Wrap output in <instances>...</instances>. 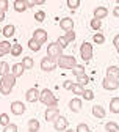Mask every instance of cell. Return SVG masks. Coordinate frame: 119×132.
Wrapping results in <instances>:
<instances>
[{"label":"cell","mask_w":119,"mask_h":132,"mask_svg":"<svg viewBox=\"0 0 119 132\" xmlns=\"http://www.w3.org/2000/svg\"><path fill=\"white\" fill-rule=\"evenodd\" d=\"M14 85H16V77H14L13 72H8L6 76H3L0 79V94L8 96L13 91Z\"/></svg>","instance_id":"obj_1"},{"label":"cell","mask_w":119,"mask_h":132,"mask_svg":"<svg viewBox=\"0 0 119 132\" xmlns=\"http://www.w3.org/2000/svg\"><path fill=\"white\" fill-rule=\"evenodd\" d=\"M39 102H42L45 107L58 105V97L50 91L49 88H44L42 91H39Z\"/></svg>","instance_id":"obj_2"},{"label":"cell","mask_w":119,"mask_h":132,"mask_svg":"<svg viewBox=\"0 0 119 132\" xmlns=\"http://www.w3.org/2000/svg\"><path fill=\"white\" fill-rule=\"evenodd\" d=\"M75 64L77 61H75V57L72 55H60L57 58V66H60L61 69H72Z\"/></svg>","instance_id":"obj_3"},{"label":"cell","mask_w":119,"mask_h":132,"mask_svg":"<svg viewBox=\"0 0 119 132\" xmlns=\"http://www.w3.org/2000/svg\"><path fill=\"white\" fill-rule=\"evenodd\" d=\"M57 68V57H44L41 60V69L45 71V72H50V71H53Z\"/></svg>","instance_id":"obj_4"},{"label":"cell","mask_w":119,"mask_h":132,"mask_svg":"<svg viewBox=\"0 0 119 132\" xmlns=\"http://www.w3.org/2000/svg\"><path fill=\"white\" fill-rule=\"evenodd\" d=\"M80 55L85 61H89L93 58V44L88 43V41H85L81 43V47H80Z\"/></svg>","instance_id":"obj_5"},{"label":"cell","mask_w":119,"mask_h":132,"mask_svg":"<svg viewBox=\"0 0 119 132\" xmlns=\"http://www.w3.org/2000/svg\"><path fill=\"white\" fill-rule=\"evenodd\" d=\"M102 87H104L107 91H114L119 88V79H113V77H105L102 80Z\"/></svg>","instance_id":"obj_6"},{"label":"cell","mask_w":119,"mask_h":132,"mask_svg":"<svg viewBox=\"0 0 119 132\" xmlns=\"http://www.w3.org/2000/svg\"><path fill=\"white\" fill-rule=\"evenodd\" d=\"M58 117H60V109H58L57 105L47 107V109H45V112H44V118H45V121H47V123L55 121Z\"/></svg>","instance_id":"obj_7"},{"label":"cell","mask_w":119,"mask_h":132,"mask_svg":"<svg viewBox=\"0 0 119 132\" xmlns=\"http://www.w3.org/2000/svg\"><path fill=\"white\" fill-rule=\"evenodd\" d=\"M47 55L49 57H60V55H63V47L58 44V43H50L49 46H47Z\"/></svg>","instance_id":"obj_8"},{"label":"cell","mask_w":119,"mask_h":132,"mask_svg":"<svg viewBox=\"0 0 119 132\" xmlns=\"http://www.w3.org/2000/svg\"><path fill=\"white\" fill-rule=\"evenodd\" d=\"M10 109H11L13 115H16V117H21V115L25 113V104L22 101H14V102H11Z\"/></svg>","instance_id":"obj_9"},{"label":"cell","mask_w":119,"mask_h":132,"mask_svg":"<svg viewBox=\"0 0 119 132\" xmlns=\"http://www.w3.org/2000/svg\"><path fill=\"white\" fill-rule=\"evenodd\" d=\"M31 38L35 39L36 43H39V44L42 46V44L47 43V31L42 30V28H36L35 31H33V36H31Z\"/></svg>","instance_id":"obj_10"},{"label":"cell","mask_w":119,"mask_h":132,"mask_svg":"<svg viewBox=\"0 0 119 132\" xmlns=\"http://www.w3.org/2000/svg\"><path fill=\"white\" fill-rule=\"evenodd\" d=\"M67 126H69V121H67L64 117H58V118L53 121V127H55V130H58V132H64V130L67 129Z\"/></svg>","instance_id":"obj_11"},{"label":"cell","mask_w":119,"mask_h":132,"mask_svg":"<svg viewBox=\"0 0 119 132\" xmlns=\"http://www.w3.org/2000/svg\"><path fill=\"white\" fill-rule=\"evenodd\" d=\"M25 101L27 102H36V101H39V91H38V88H30V90H27V93H25Z\"/></svg>","instance_id":"obj_12"},{"label":"cell","mask_w":119,"mask_h":132,"mask_svg":"<svg viewBox=\"0 0 119 132\" xmlns=\"http://www.w3.org/2000/svg\"><path fill=\"white\" fill-rule=\"evenodd\" d=\"M60 28L63 31H69V30H74V21L71 18H63L60 21Z\"/></svg>","instance_id":"obj_13"},{"label":"cell","mask_w":119,"mask_h":132,"mask_svg":"<svg viewBox=\"0 0 119 132\" xmlns=\"http://www.w3.org/2000/svg\"><path fill=\"white\" fill-rule=\"evenodd\" d=\"M69 109L74 112V113H78L81 110V99L80 97H74L69 101Z\"/></svg>","instance_id":"obj_14"},{"label":"cell","mask_w":119,"mask_h":132,"mask_svg":"<svg viewBox=\"0 0 119 132\" xmlns=\"http://www.w3.org/2000/svg\"><path fill=\"white\" fill-rule=\"evenodd\" d=\"M107 16H108V8L107 6H97L94 10V18H97V19H105Z\"/></svg>","instance_id":"obj_15"},{"label":"cell","mask_w":119,"mask_h":132,"mask_svg":"<svg viewBox=\"0 0 119 132\" xmlns=\"http://www.w3.org/2000/svg\"><path fill=\"white\" fill-rule=\"evenodd\" d=\"M13 8H14L16 13H24L28 6H27V2H25V0H14Z\"/></svg>","instance_id":"obj_16"},{"label":"cell","mask_w":119,"mask_h":132,"mask_svg":"<svg viewBox=\"0 0 119 132\" xmlns=\"http://www.w3.org/2000/svg\"><path fill=\"white\" fill-rule=\"evenodd\" d=\"M27 129H28V132H39L41 124H39V121H38L36 118H31V120H28Z\"/></svg>","instance_id":"obj_17"},{"label":"cell","mask_w":119,"mask_h":132,"mask_svg":"<svg viewBox=\"0 0 119 132\" xmlns=\"http://www.w3.org/2000/svg\"><path fill=\"white\" fill-rule=\"evenodd\" d=\"M24 71H25V68H24V64H22V63H16V64H13V68H11V72L14 74L16 79L21 77V76L24 74Z\"/></svg>","instance_id":"obj_18"},{"label":"cell","mask_w":119,"mask_h":132,"mask_svg":"<svg viewBox=\"0 0 119 132\" xmlns=\"http://www.w3.org/2000/svg\"><path fill=\"white\" fill-rule=\"evenodd\" d=\"M93 115H94L96 118L102 120V118H105V115H107V112H105V109L102 107V105H94V107H93Z\"/></svg>","instance_id":"obj_19"},{"label":"cell","mask_w":119,"mask_h":132,"mask_svg":"<svg viewBox=\"0 0 119 132\" xmlns=\"http://www.w3.org/2000/svg\"><path fill=\"white\" fill-rule=\"evenodd\" d=\"M22 51H24L22 44H11V51H10V54H11L13 57H21V55H22Z\"/></svg>","instance_id":"obj_20"},{"label":"cell","mask_w":119,"mask_h":132,"mask_svg":"<svg viewBox=\"0 0 119 132\" xmlns=\"http://www.w3.org/2000/svg\"><path fill=\"white\" fill-rule=\"evenodd\" d=\"M14 31H16V27L10 24V25L3 27V30H2V35H3L5 38H11V36H14Z\"/></svg>","instance_id":"obj_21"},{"label":"cell","mask_w":119,"mask_h":132,"mask_svg":"<svg viewBox=\"0 0 119 132\" xmlns=\"http://www.w3.org/2000/svg\"><path fill=\"white\" fill-rule=\"evenodd\" d=\"M71 91H72L75 96H83V93H85V87L80 85V84H77V82H74V85L71 87Z\"/></svg>","instance_id":"obj_22"},{"label":"cell","mask_w":119,"mask_h":132,"mask_svg":"<svg viewBox=\"0 0 119 132\" xmlns=\"http://www.w3.org/2000/svg\"><path fill=\"white\" fill-rule=\"evenodd\" d=\"M107 76L113 79H119V68L117 66H108L107 68Z\"/></svg>","instance_id":"obj_23"},{"label":"cell","mask_w":119,"mask_h":132,"mask_svg":"<svg viewBox=\"0 0 119 132\" xmlns=\"http://www.w3.org/2000/svg\"><path fill=\"white\" fill-rule=\"evenodd\" d=\"M110 112L111 113H119V97H113L110 101Z\"/></svg>","instance_id":"obj_24"},{"label":"cell","mask_w":119,"mask_h":132,"mask_svg":"<svg viewBox=\"0 0 119 132\" xmlns=\"http://www.w3.org/2000/svg\"><path fill=\"white\" fill-rule=\"evenodd\" d=\"M8 72H11V68H10V64H8L6 61H0V77L6 76Z\"/></svg>","instance_id":"obj_25"},{"label":"cell","mask_w":119,"mask_h":132,"mask_svg":"<svg viewBox=\"0 0 119 132\" xmlns=\"http://www.w3.org/2000/svg\"><path fill=\"white\" fill-rule=\"evenodd\" d=\"M27 44H28V49H30L31 52H39V51H41V44H39V43H36L33 38H31Z\"/></svg>","instance_id":"obj_26"},{"label":"cell","mask_w":119,"mask_h":132,"mask_svg":"<svg viewBox=\"0 0 119 132\" xmlns=\"http://www.w3.org/2000/svg\"><path fill=\"white\" fill-rule=\"evenodd\" d=\"M105 130L107 132H119V124L114 123V121H108L105 124Z\"/></svg>","instance_id":"obj_27"},{"label":"cell","mask_w":119,"mask_h":132,"mask_svg":"<svg viewBox=\"0 0 119 132\" xmlns=\"http://www.w3.org/2000/svg\"><path fill=\"white\" fill-rule=\"evenodd\" d=\"M21 63L24 64V68H25V69H31V68H33V64H35V61H33L31 57H24Z\"/></svg>","instance_id":"obj_28"},{"label":"cell","mask_w":119,"mask_h":132,"mask_svg":"<svg viewBox=\"0 0 119 132\" xmlns=\"http://www.w3.org/2000/svg\"><path fill=\"white\" fill-rule=\"evenodd\" d=\"M89 25H91V28H93L94 31H99V30H100V27H102V19H97V18H94V19H91Z\"/></svg>","instance_id":"obj_29"},{"label":"cell","mask_w":119,"mask_h":132,"mask_svg":"<svg viewBox=\"0 0 119 132\" xmlns=\"http://www.w3.org/2000/svg\"><path fill=\"white\" fill-rule=\"evenodd\" d=\"M72 74L77 77V76H81V74H86V71H85V66L81 64H75L74 68H72Z\"/></svg>","instance_id":"obj_30"},{"label":"cell","mask_w":119,"mask_h":132,"mask_svg":"<svg viewBox=\"0 0 119 132\" xmlns=\"http://www.w3.org/2000/svg\"><path fill=\"white\" fill-rule=\"evenodd\" d=\"M89 77L86 76V74H81V76H77V84H80V85H86V84H89Z\"/></svg>","instance_id":"obj_31"},{"label":"cell","mask_w":119,"mask_h":132,"mask_svg":"<svg viewBox=\"0 0 119 132\" xmlns=\"http://www.w3.org/2000/svg\"><path fill=\"white\" fill-rule=\"evenodd\" d=\"M67 6H69V10H72V11H75L78 6H80V3H81V0H67Z\"/></svg>","instance_id":"obj_32"},{"label":"cell","mask_w":119,"mask_h":132,"mask_svg":"<svg viewBox=\"0 0 119 132\" xmlns=\"http://www.w3.org/2000/svg\"><path fill=\"white\" fill-rule=\"evenodd\" d=\"M0 49H2V52L6 55V54H10V51H11V43H8V41H2L0 43Z\"/></svg>","instance_id":"obj_33"},{"label":"cell","mask_w":119,"mask_h":132,"mask_svg":"<svg viewBox=\"0 0 119 132\" xmlns=\"http://www.w3.org/2000/svg\"><path fill=\"white\" fill-rule=\"evenodd\" d=\"M93 41H94L96 44H104V43H105V36L102 35V33H94Z\"/></svg>","instance_id":"obj_34"},{"label":"cell","mask_w":119,"mask_h":132,"mask_svg":"<svg viewBox=\"0 0 119 132\" xmlns=\"http://www.w3.org/2000/svg\"><path fill=\"white\" fill-rule=\"evenodd\" d=\"M11 121H10V115L8 113H2V115H0V126H6V124H10Z\"/></svg>","instance_id":"obj_35"},{"label":"cell","mask_w":119,"mask_h":132,"mask_svg":"<svg viewBox=\"0 0 119 132\" xmlns=\"http://www.w3.org/2000/svg\"><path fill=\"white\" fill-rule=\"evenodd\" d=\"M75 31L74 30H69V31H64V38L69 41V43H72V41H75Z\"/></svg>","instance_id":"obj_36"},{"label":"cell","mask_w":119,"mask_h":132,"mask_svg":"<svg viewBox=\"0 0 119 132\" xmlns=\"http://www.w3.org/2000/svg\"><path fill=\"white\" fill-rule=\"evenodd\" d=\"M75 132H91V130H89V126H88V124H85V123H80V124L77 126Z\"/></svg>","instance_id":"obj_37"},{"label":"cell","mask_w":119,"mask_h":132,"mask_svg":"<svg viewBox=\"0 0 119 132\" xmlns=\"http://www.w3.org/2000/svg\"><path fill=\"white\" fill-rule=\"evenodd\" d=\"M3 132H17V126H16L14 123H10L3 127Z\"/></svg>","instance_id":"obj_38"},{"label":"cell","mask_w":119,"mask_h":132,"mask_svg":"<svg viewBox=\"0 0 119 132\" xmlns=\"http://www.w3.org/2000/svg\"><path fill=\"white\" fill-rule=\"evenodd\" d=\"M81 97L86 99V101H93V99H94V93H93L91 90H85V93H83Z\"/></svg>","instance_id":"obj_39"},{"label":"cell","mask_w":119,"mask_h":132,"mask_svg":"<svg viewBox=\"0 0 119 132\" xmlns=\"http://www.w3.org/2000/svg\"><path fill=\"white\" fill-rule=\"evenodd\" d=\"M35 19H36L38 22H44V21H45V13H44V11H38V13L35 14Z\"/></svg>","instance_id":"obj_40"},{"label":"cell","mask_w":119,"mask_h":132,"mask_svg":"<svg viewBox=\"0 0 119 132\" xmlns=\"http://www.w3.org/2000/svg\"><path fill=\"white\" fill-rule=\"evenodd\" d=\"M57 43H58V44H60V46H61L63 49H66V47H67V44H69V41H67V39H66L64 36H60V38L57 39Z\"/></svg>","instance_id":"obj_41"},{"label":"cell","mask_w":119,"mask_h":132,"mask_svg":"<svg viewBox=\"0 0 119 132\" xmlns=\"http://www.w3.org/2000/svg\"><path fill=\"white\" fill-rule=\"evenodd\" d=\"M8 6H10V3H8V0H0V10H2V11H5V13H6Z\"/></svg>","instance_id":"obj_42"},{"label":"cell","mask_w":119,"mask_h":132,"mask_svg":"<svg viewBox=\"0 0 119 132\" xmlns=\"http://www.w3.org/2000/svg\"><path fill=\"white\" fill-rule=\"evenodd\" d=\"M74 85V82H71V80H66V82H63V90H71V87Z\"/></svg>","instance_id":"obj_43"},{"label":"cell","mask_w":119,"mask_h":132,"mask_svg":"<svg viewBox=\"0 0 119 132\" xmlns=\"http://www.w3.org/2000/svg\"><path fill=\"white\" fill-rule=\"evenodd\" d=\"M27 2V6L31 8V6H38V0H25Z\"/></svg>","instance_id":"obj_44"},{"label":"cell","mask_w":119,"mask_h":132,"mask_svg":"<svg viewBox=\"0 0 119 132\" xmlns=\"http://www.w3.org/2000/svg\"><path fill=\"white\" fill-rule=\"evenodd\" d=\"M113 44H114V47H119V35H116L113 38Z\"/></svg>","instance_id":"obj_45"},{"label":"cell","mask_w":119,"mask_h":132,"mask_svg":"<svg viewBox=\"0 0 119 132\" xmlns=\"http://www.w3.org/2000/svg\"><path fill=\"white\" fill-rule=\"evenodd\" d=\"M113 16H114V18H119V6L113 8Z\"/></svg>","instance_id":"obj_46"},{"label":"cell","mask_w":119,"mask_h":132,"mask_svg":"<svg viewBox=\"0 0 119 132\" xmlns=\"http://www.w3.org/2000/svg\"><path fill=\"white\" fill-rule=\"evenodd\" d=\"M3 21H5V11L0 10V22H3Z\"/></svg>","instance_id":"obj_47"},{"label":"cell","mask_w":119,"mask_h":132,"mask_svg":"<svg viewBox=\"0 0 119 132\" xmlns=\"http://www.w3.org/2000/svg\"><path fill=\"white\" fill-rule=\"evenodd\" d=\"M44 3H45V0H38V6L39 5H44Z\"/></svg>","instance_id":"obj_48"},{"label":"cell","mask_w":119,"mask_h":132,"mask_svg":"<svg viewBox=\"0 0 119 132\" xmlns=\"http://www.w3.org/2000/svg\"><path fill=\"white\" fill-rule=\"evenodd\" d=\"M64 132H75V130H74V129H66Z\"/></svg>","instance_id":"obj_49"},{"label":"cell","mask_w":119,"mask_h":132,"mask_svg":"<svg viewBox=\"0 0 119 132\" xmlns=\"http://www.w3.org/2000/svg\"><path fill=\"white\" fill-rule=\"evenodd\" d=\"M3 55H5V54L2 52V49H0V57H3Z\"/></svg>","instance_id":"obj_50"},{"label":"cell","mask_w":119,"mask_h":132,"mask_svg":"<svg viewBox=\"0 0 119 132\" xmlns=\"http://www.w3.org/2000/svg\"><path fill=\"white\" fill-rule=\"evenodd\" d=\"M116 51H117V54H119V47H116Z\"/></svg>","instance_id":"obj_51"},{"label":"cell","mask_w":119,"mask_h":132,"mask_svg":"<svg viewBox=\"0 0 119 132\" xmlns=\"http://www.w3.org/2000/svg\"><path fill=\"white\" fill-rule=\"evenodd\" d=\"M116 2H117V3H119V0H116Z\"/></svg>","instance_id":"obj_52"},{"label":"cell","mask_w":119,"mask_h":132,"mask_svg":"<svg viewBox=\"0 0 119 132\" xmlns=\"http://www.w3.org/2000/svg\"><path fill=\"white\" fill-rule=\"evenodd\" d=\"M0 33H2V30H0Z\"/></svg>","instance_id":"obj_53"}]
</instances>
